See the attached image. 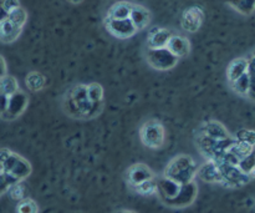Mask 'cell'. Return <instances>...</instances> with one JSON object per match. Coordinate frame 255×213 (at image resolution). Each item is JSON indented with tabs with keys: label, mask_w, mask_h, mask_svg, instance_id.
Masks as SVG:
<instances>
[{
	"label": "cell",
	"mask_w": 255,
	"mask_h": 213,
	"mask_svg": "<svg viewBox=\"0 0 255 213\" xmlns=\"http://www.w3.org/2000/svg\"><path fill=\"white\" fill-rule=\"evenodd\" d=\"M197 194H198V189H197L196 182L193 181L188 185H183L178 196L167 202L166 205L169 207H173V209H184V207H188L189 205L193 204Z\"/></svg>",
	"instance_id": "cell-10"
},
{
	"label": "cell",
	"mask_w": 255,
	"mask_h": 213,
	"mask_svg": "<svg viewBox=\"0 0 255 213\" xmlns=\"http://www.w3.org/2000/svg\"><path fill=\"white\" fill-rule=\"evenodd\" d=\"M226 2L243 15L253 14L255 10V0H226Z\"/></svg>",
	"instance_id": "cell-22"
},
{
	"label": "cell",
	"mask_w": 255,
	"mask_h": 213,
	"mask_svg": "<svg viewBox=\"0 0 255 213\" xmlns=\"http://www.w3.org/2000/svg\"><path fill=\"white\" fill-rule=\"evenodd\" d=\"M7 16H9L15 24L19 25L20 27H24V25L26 24L27 21V12L22 6H19L15 10H12L10 14H7Z\"/></svg>",
	"instance_id": "cell-27"
},
{
	"label": "cell",
	"mask_w": 255,
	"mask_h": 213,
	"mask_svg": "<svg viewBox=\"0 0 255 213\" xmlns=\"http://www.w3.org/2000/svg\"><path fill=\"white\" fill-rule=\"evenodd\" d=\"M9 192H10V196H11L14 200H16L17 202L21 201V200H24V199H26V197H25L26 189H25V185L22 184V181L15 184L14 186L9 190Z\"/></svg>",
	"instance_id": "cell-29"
},
{
	"label": "cell",
	"mask_w": 255,
	"mask_h": 213,
	"mask_svg": "<svg viewBox=\"0 0 255 213\" xmlns=\"http://www.w3.org/2000/svg\"><path fill=\"white\" fill-rule=\"evenodd\" d=\"M146 60L152 69L157 71H169L177 66L179 59L172 54L167 47L162 49H148L146 52Z\"/></svg>",
	"instance_id": "cell-5"
},
{
	"label": "cell",
	"mask_w": 255,
	"mask_h": 213,
	"mask_svg": "<svg viewBox=\"0 0 255 213\" xmlns=\"http://www.w3.org/2000/svg\"><path fill=\"white\" fill-rule=\"evenodd\" d=\"M199 134H203L206 136L211 137V139L219 140V141L232 139L227 127L222 122L216 121V120L202 122L201 126H199Z\"/></svg>",
	"instance_id": "cell-12"
},
{
	"label": "cell",
	"mask_w": 255,
	"mask_h": 213,
	"mask_svg": "<svg viewBox=\"0 0 255 213\" xmlns=\"http://www.w3.org/2000/svg\"><path fill=\"white\" fill-rule=\"evenodd\" d=\"M27 105H29V95L20 90L16 94L9 96L6 107L1 110V119L4 121H14L24 114L25 110L27 109Z\"/></svg>",
	"instance_id": "cell-6"
},
{
	"label": "cell",
	"mask_w": 255,
	"mask_h": 213,
	"mask_svg": "<svg viewBox=\"0 0 255 213\" xmlns=\"http://www.w3.org/2000/svg\"><path fill=\"white\" fill-rule=\"evenodd\" d=\"M0 87H1V96H11L20 91L17 80L11 75H2L0 80Z\"/></svg>",
	"instance_id": "cell-21"
},
{
	"label": "cell",
	"mask_w": 255,
	"mask_h": 213,
	"mask_svg": "<svg viewBox=\"0 0 255 213\" xmlns=\"http://www.w3.org/2000/svg\"><path fill=\"white\" fill-rule=\"evenodd\" d=\"M151 11L147 7H144L143 5L133 4L129 19L133 22L134 26L137 27V30L146 29L149 25V22H151Z\"/></svg>",
	"instance_id": "cell-17"
},
{
	"label": "cell",
	"mask_w": 255,
	"mask_h": 213,
	"mask_svg": "<svg viewBox=\"0 0 255 213\" xmlns=\"http://www.w3.org/2000/svg\"><path fill=\"white\" fill-rule=\"evenodd\" d=\"M115 213H137V212H136V211H133V210L122 209V210H119V211H116Z\"/></svg>",
	"instance_id": "cell-32"
},
{
	"label": "cell",
	"mask_w": 255,
	"mask_h": 213,
	"mask_svg": "<svg viewBox=\"0 0 255 213\" xmlns=\"http://www.w3.org/2000/svg\"><path fill=\"white\" fill-rule=\"evenodd\" d=\"M197 176L207 184H223V175H222L221 167L218 162L213 160H208L204 162L198 169V175Z\"/></svg>",
	"instance_id": "cell-11"
},
{
	"label": "cell",
	"mask_w": 255,
	"mask_h": 213,
	"mask_svg": "<svg viewBox=\"0 0 255 213\" xmlns=\"http://www.w3.org/2000/svg\"><path fill=\"white\" fill-rule=\"evenodd\" d=\"M20 6L19 0H1V9L4 15L10 14L12 10H15L16 7Z\"/></svg>",
	"instance_id": "cell-30"
},
{
	"label": "cell",
	"mask_w": 255,
	"mask_h": 213,
	"mask_svg": "<svg viewBox=\"0 0 255 213\" xmlns=\"http://www.w3.org/2000/svg\"><path fill=\"white\" fill-rule=\"evenodd\" d=\"M62 110L75 120H91L101 114L104 104H96L90 99L87 84H79L66 91L62 100Z\"/></svg>",
	"instance_id": "cell-1"
},
{
	"label": "cell",
	"mask_w": 255,
	"mask_h": 213,
	"mask_svg": "<svg viewBox=\"0 0 255 213\" xmlns=\"http://www.w3.org/2000/svg\"><path fill=\"white\" fill-rule=\"evenodd\" d=\"M1 65H2V75H6V61H5V57L1 56Z\"/></svg>",
	"instance_id": "cell-31"
},
{
	"label": "cell",
	"mask_w": 255,
	"mask_h": 213,
	"mask_svg": "<svg viewBox=\"0 0 255 213\" xmlns=\"http://www.w3.org/2000/svg\"><path fill=\"white\" fill-rule=\"evenodd\" d=\"M197 175L198 166L193 157L189 155H178L168 162L164 169L163 176L181 185H188L194 181Z\"/></svg>",
	"instance_id": "cell-2"
},
{
	"label": "cell",
	"mask_w": 255,
	"mask_h": 213,
	"mask_svg": "<svg viewBox=\"0 0 255 213\" xmlns=\"http://www.w3.org/2000/svg\"><path fill=\"white\" fill-rule=\"evenodd\" d=\"M249 70V59L246 57H237L229 62L227 67V80L229 84L237 81L241 76H243Z\"/></svg>",
	"instance_id": "cell-15"
},
{
	"label": "cell",
	"mask_w": 255,
	"mask_h": 213,
	"mask_svg": "<svg viewBox=\"0 0 255 213\" xmlns=\"http://www.w3.org/2000/svg\"><path fill=\"white\" fill-rule=\"evenodd\" d=\"M87 92H89L90 99L96 104H104V87L99 82H90L87 84Z\"/></svg>",
	"instance_id": "cell-25"
},
{
	"label": "cell",
	"mask_w": 255,
	"mask_h": 213,
	"mask_svg": "<svg viewBox=\"0 0 255 213\" xmlns=\"http://www.w3.org/2000/svg\"><path fill=\"white\" fill-rule=\"evenodd\" d=\"M154 177L156 176H154L152 169H149V166H147L146 164H141V162L133 164L126 171V181L131 189H134V187L139 186L141 184L154 179Z\"/></svg>",
	"instance_id": "cell-9"
},
{
	"label": "cell",
	"mask_w": 255,
	"mask_h": 213,
	"mask_svg": "<svg viewBox=\"0 0 255 213\" xmlns=\"http://www.w3.org/2000/svg\"><path fill=\"white\" fill-rule=\"evenodd\" d=\"M229 85H231L232 90H233L234 92H237V94L241 95V96L248 97L249 92H251V87H252L251 74H249V71L246 72V74H244L243 76L239 77L237 81L232 82V84Z\"/></svg>",
	"instance_id": "cell-20"
},
{
	"label": "cell",
	"mask_w": 255,
	"mask_h": 213,
	"mask_svg": "<svg viewBox=\"0 0 255 213\" xmlns=\"http://www.w3.org/2000/svg\"><path fill=\"white\" fill-rule=\"evenodd\" d=\"M238 167L244 172V174L251 176L252 179H255V151L252 152V154L248 155L247 157H244V159H242L241 161H239Z\"/></svg>",
	"instance_id": "cell-24"
},
{
	"label": "cell",
	"mask_w": 255,
	"mask_h": 213,
	"mask_svg": "<svg viewBox=\"0 0 255 213\" xmlns=\"http://www.w3.org/2000/svg\"><path fill=\"white\" fill-rule=\"evenodd\" d=\"M172 36H173L172 31L166 29V27H153L149 31L148 37H147L148 49H162V47H167Z\"/></svg>",
	"instance_id": "cell-14"
},
{
	"label": "cell",
	"mask_w": 255,
	"mask_h": 213,
	"mask_svg": "<svg viewBox=\"0 0 255 213\" xmlns=\"http://www.w3.org/2000/svg\"><path fill=\"white\" fill-rule=\"evenodd\" d=\"M133 190L136 194L141 195V196H152V195L158 194V180H156V177L148 181L143 182L139 186L134 187Z\"/></svg>",
	"instance_id": "cell-23"
},
{
	"label": "cell",
	"mask_w": 255,
	"mask_h": 213,
	"mask_svg": "<svg viewBox=\"0 0 255 213\" xmlns=\"http://www.w3.org/2000/svg\"><path fill=\"white\" fill-rule=\"evenodd\" d=\"M139 139L148 149L159 150L166 142V129L159 120L149 119L142 124L139 129Z\"/></svg>",
	"instance_id": "cell-4"
},
{
	"label": "cell",
	"mask_w": 255,
	"mask_h": 213,
	"mask_svg": "<svg viewBox=\"0 0 255 213\" xmlns=\"http://www.w3.org/2000/svg\"><path fill=\"white\" fill-rule=\"evenodd\" d=\"M167 49L172 54L176 55L178 59H182V57H186L191 52V41L186 36L173 34V36L169 40L168 45H167Z\"/></svg>",
	"instance_id": "cell-16"
},
{
	"label": "cell",
	"mask_w": 255,
	"mask_h": 213,
	"mask_svg": "<svg viewBox=\"0 0 255 213\" xmlns=\"http://www.w3.org/2000/svg\"><path fill=\"white\" fill-rule=\"evenodd\" d=\"M252 55H253V56H255V50H254V51H253V54H252Z\"/></svg>",
	"instance_id": "cell-34"
},
{
	"label": "cell",
	"mask_w": 255,
	"mask_h": 213,
	"mask_svg": "<svg viewBox=\"0 0 255 213\" xmlns=\"http://www.w3.org/2000/svg\"><path fill=\"white\" fill-rule=\"evenodd\" d=\"M204 21V11L201 6H194L188 7L183 11L181 17V26L184 31L191 32V34H194V32L198 31L202 27Z\"/></svg>",
	"instance_id": "cell-8"
},
{
	"label": "cell",
	"mask_w": 255,
	"mask_h": 213,
	"mask_svg": "<svg viewBox=\"0 0 255 213\" xmlns=\"http://www.w3.org/2000/svg\"><path fill=\"white\" fill-rule=\"evenodd\" d=\"M22 31V27L15 24L7 15H2L1 22H0V39L2 44H11L16 41Z\"/></svg>",
	"instance_id": "cell-13"
},
{
	"label": "cell",
	"mask_w": 255,
	"mask_h": 213,
	"mask_svg": "<svg viewBox=\"0 0 255 213\" xmlns=\"http://www.w3.org/2000/svg\"><path fill=\"white\" fill-rule=\"evenodd\" d=\"M105 26H106V30L112 36L122 40L129 39V37L136 35V32L138 31L137 27L133 25V22L131 21V19L119 20L106 17V20H105Z\"/></svg>",
	"instance_id": "cell-7"
},
{
	"label": "cell",
	"mask_w": 255,
	"mask_h": 213,
	"mask_svg": "<svg viewBox=\"0 0 255 213\" xmlns=\"http://www.w3.org/2000/svg\"><path fill=\"white\" fill-rule=\"evenodd\" d=\"M67 1H69L70 4H72V5H79V4H81L84 0H67Z\"/></svg>",
	"instance_id": "cell-33"
},
{
	"label": "cell",
	"mask_w": 255,
	"mask_h": 213,
	"mask_svg": "<svg viewBox=\"0 0 255 213\" xmlns=\"http://www.w3.org/2000/svg\"><path fill=\"white\" fill-rule=\"evenodd\" d=\"M25 85L30 92H40L46 86V77L39 71H30L25 76Z\"/></svg>",
	"instance_id": "cell-19"
},
{
	"label": "cell",
	"mask_w": 255,
	"mask_h": 213,
	"mask_svg": "<svg viewBox=\"0 0 255 213\" xmlns=\"http://www.w3.org/2000/svg\"><path fill=\"white\" fill-rule=\"evenodd\" d=\"M132 6L133 4L128 1H117L112 5L111 7L107 11V17L110 19H129V15H131Z\"/></svg>",
	"instance_id": "cell-18"
},
{
	"label": "cell",
	"mask_w": 255,
	"mask_h": 213,
	"mask_svg": "<svg viewBox=\"0 0 255 213\" xmlns=\"http://www.w3.org/2000/svg\"><path fill=\"white\" fill-rule=\"evenodd\" d=\"M16 213H39V205L35 200L26 197L17 202Z\"/></svg>",
	"instance_id": "cell-26"
},
{
	"label": "cell",
	"mask_w": 255,
	"mask_h": 213,
	"mask_svg": "<svg viewBox=\"0 0 255 213\" xmlns=\"http://www.w3.org/2000/svg\"><path fill=\"white\" fill-rule=\"evenodd\" d=\"M236 140L238 141L244 142V144H248L251 146H255V131L254 130H247L243 129L241 131L237 132Z\"/></svg>",
	"instance_id": "cell-28"
},
{
	"label": "cell",
	"mask_w": 255,
	"mask_h": 213,
	"mask_svg": "<svg viewBox=\"0 0 255 213\" xmlns=\"http://www.w3.org/2000/svg\"><path fill=\"white\" fill-rule=\"evenodd\" d=\"M1 172L10 175L17 181H24L25 179L31 175L32 167L27 160L17 155L16 152H12L9 149H1Z\"/></svg>",
	"instance_id": "cell-3"
}]
</instances>
